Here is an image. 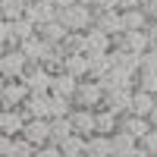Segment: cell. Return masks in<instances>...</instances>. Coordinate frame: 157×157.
<instances>
[{
  "label": "cell",
  "instance_id": "obj_10",
  "mask_svg": "<svg viewBox=\"0 0 157 157\" xmlns=\"http://www.w3.org/2000/svg\"><path fill=\"white\" fill-rule=\"evenodd\" d=\"M116 47L132 50V54L141 57L151 50V38H148V32H123V35H116Z\"/></svg>",
  "mask_w": 157,
  "mask_h": 157
},
{
  "label": "cell",
  "instance_id": "obj_29",
  "mask_svg": "<svg viewBox=\"0 0 157 157\" xmlns=\"http://www.w3.org/2000/svg\"><path fill=\"white\" fill-rule=\"evenodd\" d=\"M110 138H113V157H126L132 148H138V138H132L129 132H123V129H120V132H113Z\"/></svg>",
  "mask_w": 157,
  "mask_h": 157
},
{
  "label": "cell",
  "instance_id": "obj_30",
  "mask_svg": "<svg viewBox=\"0 0 157 157\" xmlns=\"http://www.w3.org/2000/svg\"><path fill=\"white\" fill-rule=\"evenodd\" d=\"M123 25H126V32H148V16L141 10H126L123 13Z\"/></svg>",
  "mask_w": 157,
  "mask_h": 157
},
{
  "label": "cell",
  "instance_id": "obj_15",
  "mask_svg": "<svg viewBox=\"0 0 157 157\" xmlns=\"http://www.w3.org/2000/svg\"><path fill=\"white\" fill-rule=\"evenodd\" d=\"M110 66H113V69H126V72L138 75V69H141V57H138V54H132V50L113 47V50H110Z\"/></svg>",
  "mask_w": 157,
  "mask_h": 157
},
{
  "label": "cell",
  "instance_id": "obj_38",
  "mask_svg": "<svg viewBox=\"0 0 157 157\" xmlns=\"http://www.w3.org/2000/svg\"><path fill=\"white\" fill-rule=\"evenodd\" d=\"M94 13H107V10H120V0H94Z\"/></svg>",
  "mask_w": 157,
  "mask_h": 157
},
{
  "label": "cell",
  "instance_id": "obj_18",
  "mask_svg": "<svg viewBox=\"0 0 157 157\" xmlns=\"http://www.w3.org/2000/svg\"><path fill=\"white\" fill-rule=\"evenodd\" d=\"M66 35H69V29H66V25H63L60 19L38 25V38H44V41H47L50 47H54V44H63V41H66Z\"/></svg>",
  "mask_w": 157,
  "mask_h": 157
},
{
  "label": "cell",
  "instance_id": "obj_9",
  "mask_svg": "<svg viewBox=\"0 0 157 157\" xmlns=\"http://www.w3.org/2000/svg\"><path fill=\"white\" fill-rule=\"evenodd\" d=\"M25 123H29V116L22 113V107L19 110H3V113H0V135L19 138L22 129H25Z\"/></svg>",
  "mask_w": 157,
  "mask_h": 157
},
{
  "label": "cell",
  "instance_id": "obj_27",
  "mask_svg": "<svg viewBox=\"0 0 157 157\" xmlns=\"http://www.w3.org/2000/svg\"><path fill=\"white\" fill-rule=\"evenodd\" d=\"M69 135H75L69 116H66V120H50V145H63Z\"/></svg>",
  "mask_w": 157,
  "mask_h": 157
},
{
  "label": "cell",
  "instance_id": "obj_12",
  "mask_svg": "<svg viewBox=\"0 0 157 157\" xmlns=\"http://www.w3.org/2000/svg\"><path fill=\"white\" fill-rule=\"evenodd\" d=\"M120 129L123 132H129L132 138H138V145H141V138H145L148 132H151V120L148 116H138V113H126V116H120Z\"/></svg>",
  "mask_w": 157,
  "mask_h": 157
},
{
  "label": "cell",
  "instance_id": "obj_32",
  "mask_svg": "<svg viewBox=\"0 0 157 157\" xmlns=\"http://www.w3.org/2000/svg\"><path fill=\"white\" fill-rule=\"evenodd\" d=\"M13 32H16L19 44H22V41H29V38H35V35H38V25H35V22H29V19H19V22H13Z\"/></svg>",
  "mask_w": 157,
  "mask_h": 157
},
{
  "label": "cell",
  "instance_id": "obj_23",
  "mask_svg": "<svg viewBox=\"0 0 157 157\" xmlns=\"http://www.w3.org/2000/svg\"><path fill=\"white\" fill-rule=\"evenodd\" d=\"M154 107H157V94H148V91H132V113H138V116H151L154 113Z\"/></svg>",
  "mask_w": 157,
  "mask_h": 157
},
{
  "label": "cell",
  "instance_id": "obj_5",
  "mask_svg": "<svg viewBox=\"0 0 157 157\" xmlns=\"http://www.w3.org/2000/svg\"><path fill=\"white\" fill-rule=\"evenodd\" d=\"M22 82L29 85L32 94H50V85H54V72H47L41 63H35V66H29V72L22 75Z\"/></svg>",
  "mask_w": 157,
  "mask_h": 157
},
{
  "label": "cell",
  "instance_id": "obj_35",
  "mask_svg": "<svg viewBox=\"0 0 157 157\" xmlns=\"http://www.w3.org/2000/svg\"><path fill=\"white\" fill-rule=\"evenodd\" d=\"M141 13L148 16V22H157V0H141Z\"/></svg>",
  "mask_w": 157,
  "mask_h": 157
},
{
  "label": "cell",
  "instance_id": "obj_7",
  "mask_svg": "<svg viewBox=\"0 0 157 157\" xmlns=\"http://www.w3.org/2000/svg\"><path fill=\"white\" fill-rule=\"evenodd\" d=\"M69 120H72V129H75V135H82V138H91V135H98V110L75 107Z\"/></svg>",
  "mask_w": 157,
  "mask_h": 157
},
{
  "label": "cell",
  "instance_id": "obj_34",
  "mask_svg": "<svg viewBox=\"0 0 157 157\" xmlns=\"http://www.w3.org/2000/svg\"><path fill=\"white\" fill-rule=\"evenodd\" d=\"M141 148H145L151 157H157V129H151V132L141 138Z\"/></svg>",
  "mask_w": 157,
  "mask_h": 157
},
{
  "label": "cell",
  "instance_id": "obj_31",
  "mask_svg": "<svg viewBox=\"0 0 157 157\" xmlns=\"http://www.w3.org/2000/svg\"><path fill=\"white\" fill-rule=\"evenodd\" d=\"M135 88L138 91H148V94H157V69H138Z\"/></svg>",
  "mask_w": 157,
  "mask_h": 157
},
{
  "label": "cell",
  "instance_id": "obj_21",
  "mask_svg": "<svg viewBox=\"0 0 157 157\" xmlns=\"http://www.w3.org/2000/svg\"><path fill=\"white\" fill-rule=\"evenodd\" d=\"M78 91V78L69 72H57L54 75V85H50V94H60V98H75Z\"/></svg>",
  "mask_w": 157,
  "mask_h": 157
},
{
  "label": "cell",
  "instance_id": "obj_6",
  "mask_svg": "<svg viewBox=\"0 0 157 157\" xmlns=\"http://www.w3.org/2000/svg\"><path fill=\"white\" fill-rule=\"evenodd\" d=\"M60 16V6L54 0H29V10H25V19L35 22V25H44V22H54Z\"/></svg>",
  "mask_w": 157,
  "mask_h": 157
},
{
  "label": "cell",
  "instance_id": "obj_42",
  "mask_svg": "<svg viewBox=\"0 0 157 157\" xmlns=\"http://www.w3.org/2000/svg\"><path fill=\"white\" fill-rule=\"evenodd\" d=\"M57 6H69V3H82V0H54Z\"/></svg>",
  "mask_w": 157,
  "mask_h": 157
},
{
  "label": "cell",
  "instance_id": "obj_1",
  "mask_svg": "<svg viewBox=\"0 0 157 157\" xmlns=\"http://www.w3.org/2000/svg\"><path fill=\"white\" fill-rule=\"evenodd\" d=\"M94 16L98 13L91 10L88 3H69V6H60V22L66 25L69 32H91L94 29Z\"/></svg>",
  "mask_w": 157,
  "mask_h": 157
},
{
  "label": "cell",
  "instance_id": "obj_14",
  "mask_svg": "<svg viewBox=\"0 0 157 157\" xmlns=\"http://www.w3.org/2000/svg\"><path fill=\"white\" fill-rule=\"evenodd\" d=\"M94 29L107 32L110 38L123 35V32H126V25H123V13H120V10H107V13H98V16H94Z\"/></svg>",
  "mask_w": 157,
  "mask_h": 157
},
{
  "label": "cell",
  "instance_id": "obj_26",
  "mask_svg": "<svg viewBox=\"0 0 157 157\" xmlns=\"http://www.w3.org/2000/svg\"><path fill=\"white\" fill-rule=\"evenodd\" d=\"M113 132H120V116L107 107H101L98 110V135H113Z\"/></svg>",
  "mask_w": 157,
  "mask_h": 157
},
{
  "label": "cell",
  "instance_id": "obj_39",
  "mask_svg": "<svg viewBox=\"0 0 157 157\" xmlns=\"http://www.w3.org/2000/svg\"><path fill=\"white\" fill-rule=\"evenodd\" d=\"M141 6V0H120V13H126V10H138Z\"/></svg>",
  "mask_w": 157,
  "mask_h": 157
},
{
  "label": "cell",
  "instance_id": "obj_16",
  "mask_svg": "<svg viewBox=\"0 0 157 157\" xmlns=\"http://www.w3.org/2000/svg\"><path fill=\"white\" fill-rule=\"evenodd\" d=\"M22 113L29 120H50V94H32L22 104Z\"/></svg>",
  "mask_w": 157,
  "mask_h": 157
},
{
  "label": "cell",
  "instance_id": "obj_4",
  "mask_svg": "<svg viewBox=\"0 0 157 157\" xmlns=\"http://www.w3.org/2000/svg\"><path fill=\"white\" fill-rule=\"evenodd\" d=\"M32 63L25 60L22 50H3V57H0V75L3 78H22L29 72Z\"/></svg>",
  "mask_w": 157,
  "mask_h": 157
},
{
  "label": "cell",
  "instance_id": "obj_20",
  "mask_svg": "<svg viewBox=\"0 0 157 157\" xmlns=\"http://www.w3.org/2000/svg\"><path fill=\"white\" fill-rule=\"evenodd\" d=\"M63 72L75 75L78 82H82V78H88V75H91V60H88V54H69V57H66V66H63Z\"/></svg>",
  "mask_w": 157,
  "mask_h": 157
},
{
  "label": "cell",
  "instance_id": "obj_3",
  "mask_svg": "<svg viewBox=\"0 0 157 157\" xmlns=\"http://www.w3.org/2000/svg\"><path fill=\"white\" fill-rule=\"evenodd\" d=\"M75 107H88V110H101L104 101H107V91H104L94 78H82L78 82V91H75Z\"/></svg>",
  "mask_w": 157,
  "mask_h": 157
},
{
  "label": "cell",
  "instance_id": "obj_37",
  "mask_svg": "<svg viewBox=\"0 0 157 157\" xmlns=\"http://www.w3.org/2000/svg\"><path fill=\"white\" fill-rule=\"evenodd\" d=\"M35 157H63V151H60V145H44L35 151Z\"/></svg>",
  "mask_w": 157,
  "mask_h": 157
},
{
  "label": "cell",
  "instance_id": "obj_13",
  "mask_svg": "<svg viewBox=\"0 0 157 157\" xmlns=\"http://www.w3.org/2000/svg\"><path fill=\"white\" fill-rule=\"evenodd\" d=\"M104 107L113 110L116 116L132 113V91H129V88H113V91H107V101H104Z\"/></svg>",
  "mask_w": 157,
  "mask_h": 157
},
{
  "label": "cell",
  "instance_id": "obj_41",
  "mask_svg": "<svg viewBox=\"0 0 157 157\" xmlns=\"http://www.w3.org/2000/svg\"><path fill=\"white\" fill-rule=\"evenodd\" d=\"M126 157H151V154H148L145 148H141V145H138V148H132V151H129Z\"/></svg>",
  "mask_w": 157,
  "mask_h": 157
},
{
  "label": "cell",
  "instance_id": "obj_8",
  "mask_svg": "<svg viewBox=\"0 0 157 157\" xmlns=\"http://www.w3.org/2000/svg\"><path fill=\"white\" fill-rule=\"evenodd\" d=\"M35 145L29 138H10V135H3L0 138V157H35Z\"/></svg>",
  "mask_w": 157,
  "mask_h": 157
},
{
  "label": "cell",
  "instance_id": "obj_17",
  "mask_svg": "<svg viewBox=\"0 0 157 157\" xmlns=\"http://www.w3.org/2000/svg\"><path fill=\"white\" fill-rule=\"evenodd\" d=\"M19 50H22V54H25V60H29L32 63V66H35V63H41L44 57H47V50H50V44L44 41V38H29V41H22L19 44Z\"/></svg>",
  "mask_w": 157,
  "mask_h": 157
},
{
  "label": "cell",
  "instance_id": "obj_11",
  "mask_svg": "<svg viewBox=\"0 0 157 157\" xmlns=\"http://www.w3.org/2000/svg\"><path fill=\"white\" fill-rule=\"evenodd\" d=\"M22 138H29L35 148L50 145V120H29L22 129Z\"/></svg>",
  "mask_w": 157,
  "mask_h": 157
},
{
  "label": "cell",
  "instance_id": "obj_25",
  "mask_svg": "<svg viewBox=\"0 0 157 157\" xmlns=\"http://www.w3.org/2000/svg\"><path fill=\"white\" fill-rule=\"evenodd\" d=\"M75 110V101L72 98H60V94H50V120H66Z\"/></svg>",
  "mask_w": 157,
  "mask_h": 157
},
{
  "label": "cell",
  "instance_id": "obj_33",
  "mask_svg": "<svg viewBox=\"0 0 157 157\" xmlns=\"http://www.w3.org/2000/svg\"><path fill=\"white\" fill-rule=\"evenodd\" d=\"M0 38H3V50H19V38L13 32V22H0Z\"/></svg>",
  "mask_w": 157,
  "mask_h": 157
},
{
  "label": "cell",
  "instance_id": "obj_22",
  "mask_svg": "<svg viewBox=\"0 0 157 157\" xmlns=\"http://www.w3.org/2000/svg\"><path fill=\"white\" fill-rule=\"evenodd\" d=\"M25 10H29V0H0V16H3V22L25 19Z\"/></svg>",
  "mask_w": 157,
  "mask_h": 157
},
{
  "label": "cell",
  "instance_id": "obj_24",
  "mask_svg": "<svg viewBox=\"0 0 157 157\" xmlns=\"http://www.w3.org/2000/svg\"><path fill=\"white\" fill-rule=\"evenodd\" d=\"M85 157H113V138L110 135H91Z\"/></svg>",
  "mask_w": 157,
  "mask_h": 157
},
{
  "label": "cell",
  "instance_id": "obj_36",
  "mask_svg": "<svg viewBox=\"0 0 157 157\" xmlns=\"http://www.w3.org/2000/svg\"><path fill=\"white\" fill-rule=\"evenodd\" d=\"M141 69H157V47H151L148 54H141Z\"/></svg>",
  "mask_w": 157,
  "mask_h": 157
},
{
  "label": "cell",
  "instance_id": "obj_19",
  "mask_svg": "<svg viewBox=\"0 0 157 157\" xmlns=\"http://www.w3.org/2000/svg\"><path fill=\"white\" fill-rule=\"evenodd\" d=\"M113 47H116V38H110L107 32H101V29L88 32V54H110Z\"/></svg>",
  "mask_w": 157,
  "mask_h": 157
},
{
  "label": "cell",
  "instance_id": "obj_28",
  "mask_svg": "<svg viewBox=\"0 0 157 157\" xmlns=\"http://www.w3.org/2000/svg\"><path fill=\"white\" fill-rule=\"evenodd\" d=\"M63 50L69 54H88V32H69L66 41H63Z\"/></svg>",
  "mask_w": 157,
  "mask_h": 157
},
{
  "label": "cell",
  "instance_id": "obj_43",
  "mask_svg": "<svg viewBox=\"0 0 157 157\" xmlns=\"http://www.w3.org/2000/svg\"><path fill=\"white\" fill-rule=\"evenodd\" d=\"M148 120H151V126H154V129H157V107H154V113H151V116H148Z\"/></svg>",
  "mask_w": 157,
  "mask_h": 157
},
{
  "label": "cell",
  "instance_id": "obj_2",
  "mask_svg": "<svg viewBox=\"0 0 157 157\" xmlns=\"http://www.w3.org/2000/svg\"><path fill=\"white\" fill-rule=\"evenodd\" d=\"M29 98H32V91L22 78H3V85H0V104H3V110H19Z\"/></svg>",
  "mask_w": 157,
  "mask_h": 157
},
{
  "label": "cell",
  "instance_id": "obj_40",
  "mask_svg": "<svg viewBox=\"0 0 157 157\" xmlns=\"http://www.w3.org/2000/svg\"><path fill=\"white\" fill-rule=\"evenodd\" d=\"M148 38H151V47H157V22L148 25Z\"/></svg>",
  "mask_w": 157,
  "mask_h": 157
}]
</instances>
